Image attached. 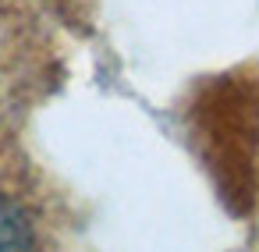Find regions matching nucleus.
<instances>
[{
	"label": "nucleus",
	"mask_w": 259,
	"mask_h": 252,
	"mask_svg": "<svg viewBox=\"0 0 259 252\" xmlns=\"http://www.w3.org/2000/svg\"><path fill=\"white\" fill-rule=\"evenodd\" d=\"M32 245V224L29 217L8 202L4 195H0V252L4 248H29Z\"/></svg>",
	"instance_id": "nucleus-1"
}]
</instances>
